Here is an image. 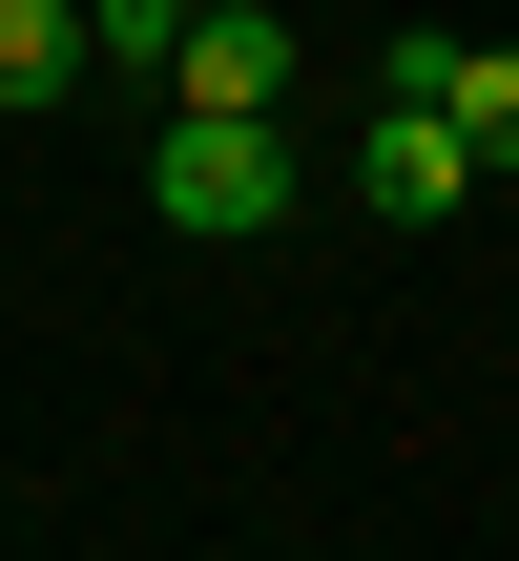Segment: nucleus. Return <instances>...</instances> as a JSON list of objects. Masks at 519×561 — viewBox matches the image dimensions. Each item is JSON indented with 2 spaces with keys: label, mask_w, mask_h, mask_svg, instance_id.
I'll return each mask as SVG.
<instances>
[{
  "label": "nucleus",
  "mask_w": 519,
  "mask_h": 561,
  "mask_svg": "<svg viewBox=\"0 0 519 561\" xmlns=\"http://www.w3.org/2000/svg\"><path fill=\"white\" fill-rule=\"evenodd\" d=\"M146 208H166L187 250L291 229V125H270V104H166V125H146Z\"/></svg>",
  "instance_id": "nucleus-1"
},
{
  "label": "nucleus",
  "mask_w": 519,
  "mask_h": 561,
  "mask_svg": "<svg viewBox=\"0 0 519 561\" xmlns=\"http://www.w3.org/2000/svg\"><path fill=\"white\" fill-rule=\"evenodd\" d=\"M354 208H395V229L478 208V125H458L437 83H374V125H354Z\"/></svg>",
  "instance_id": "nucleus-2"
},
{
  "label": "nucleus",
  "mask_w": 519,
  "mask_h": 561,
  "mask_svg": "<svg viewBox=\"0 0 519 561\" xmlns=\"http://www.w3.org/2000/svg\"><path fill=\"white\" fill-rule=\"evenodd\" d=\"M166 104H291V21H270V0H208V21L166 42Z\"/></svg>",
  "instance_id": "nucleus-3"
},
{
  "label": "nucleus",
  "mask_w": 519,
  "mask_h": 561,
  "mask_svg": "<svg viewBox=\"0 0 519 561\" xmlns=\"http://www.w3.org/2000/svg\"><path fill=\"white\" fill-rule=\"evenodd\" d=\"M374 83H437V104L478 125V167H519V42H395Z\"/></svg>",
  "instance_id": "nucleus-4"
},
{
  "label": "nucleus",
  "mask_w": 519,
  "mask_h": 561,
  "mask_svg": "<svg viewBox=\"0 0 519 561\" xmlns=\"http://www.w3.org/2000/svg\"><path fill=\"white\" fill-rule=\"evenodd\" d=\"M83 62H104V21H83V0H0V104H62Z\"/></svg>",
  "instance_id": "nucleus-5"
}]
</instances>
